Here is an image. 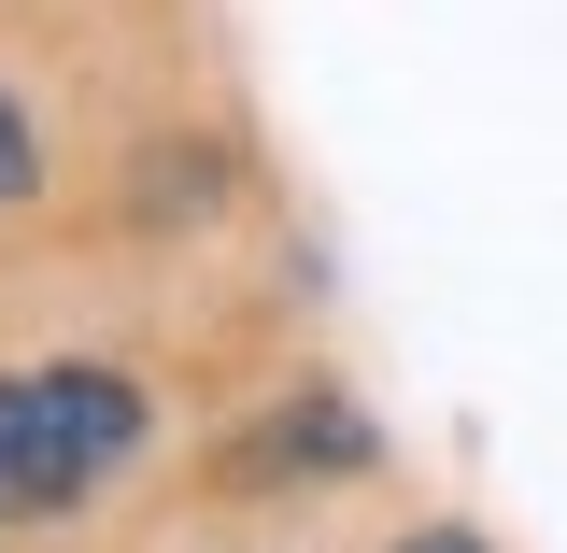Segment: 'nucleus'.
Masks as SVG:
<instances>
[{
	"label": "nucleus",
	"mask_w": 567,
	"mask_h": 553,
	"mask_svg": "<svg viewBox=\"0 0 567 553\" xmlns=\"http://www.w3.org/2000/svg\"><path fill=\"white\" fill-rule=\"evenodd\" d=\"M142 440H156V398H142L128 369H0V525H58L85 496L128 469Z\"/></svg>",
	"instance_id": "f257e3e1"
},
{
	"label": "nucleus",
	"mask_w": 567,
	"mask_h": 553,
	"mask_svg": "<svg viewBox=\"0 0 567 553\" xmlns=\"http://www.w3.org/2000/svg\"><path fill=\"white\" fill-rule=\"evenodd\" d=\"M29 185H43V142H29V114H14V100H0V213L29 199Z\"/></svg>",
	"instance_id": "f03ea898"
},
{
	"label": "nucleus",
	"mask_w": 567,
	"mask_h": 553,
	"mask_svg": "<svg viewBox=\"0 0 567 553\" xmlns=\"http://www.w3.org/2000/svg\"><path fill=\"white\" fill-rule=\"evenodd\" d=\"M398 553H496V540H468V525H412Z\"/></svg>",
	"instance_id": "7ed1b4c3"
}]
</instances>
